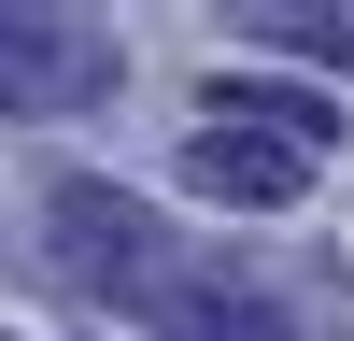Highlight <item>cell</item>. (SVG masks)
I'll list each match as a JSON object with an SVG mask.
<instances>
[{"instance_id": "1", "label": "cell", "mask_w": 354, "mask_h": 341, "mask_svg": "<svg viewBox=\"0 0 354 341\" xmlns=\"http://www.w3.org/2000/svg\"><path fill=\"white\" fill-rule=\"evenodd\" d=\"M43 242H57V270L85 284V299H128V313H156V213H142V199H113V185H57V213H43Z\"/></svg>"}, {"instance_id": "2", "label": "cell", "mask_w": 354, "mask_h": 341, "mask_svg": "<svg viewBox=\"0 0 354 341\" xmlns=\"http://www.w3.org/2000/svg\"><path fill=\"white\" fill-rule=\"evenodd\" d=\"M312 170H326V157H312V142H283V128H255V114H198V142H185V185L227 199V213H283Z\"/></svg>"}, {"instance_id": "3", "label": "cell", "mask_w": 354, "mask_h": 341, "mask_svg": "<svg viewBox=\"0 0 354 341\" xmlns=\"http://www.w3.org/2000/svg\"><path fill=\"white\" fill-rule=\"evenodd\" d=\"M113 85V43L71 15H0V114H71Z\"/></svg>"}, {"instance_id": "4", "label": "cell", "mask_w": 354, "mask_h": 341, "mask_svg": "<svg viewBox=\"0 0 354 341\" xmlns=\"http://www.w3.org/2000/svg\"><path fill=\"white\" fill-rule=\"evenodd\" d=\"M156 327H170V341H298L255 284H213V270H170V284H156Z\"/></svg>"}, {"instance_id": "5", "label": "cell", "mask_w": 354, "mask_h": 341, "mask_svg": "<svg viewBox=\"0 0 354 341\" xmlns=\"http://www.w3.org/2000/svg\"><path fill=\"white\" fill-rule=\"evenodd\" d=\"M255 28H270L283 57H326V71H354V0H270Z\"/></svg>"}, {"instance_id": "6", "label": "cell", "mask_w": 354, "mask_h": 341, "mask_svg": "<svg viewBox=\"0 0 354 341\" xmlns=\"http://www.w3.org/2000/svg\"><path fill=\"white\" fill-rule=\"evenodd\" d=\"M213 114H255V128H283V142L326 157V100H298V85H213Z\"/></svg>"}]
</instances>
